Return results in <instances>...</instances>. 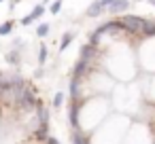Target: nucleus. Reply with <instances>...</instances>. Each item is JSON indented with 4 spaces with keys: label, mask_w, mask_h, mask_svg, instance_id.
<instances>
[{
    "label": "nucleus",
    "mask_w": 155,
    "mask_h": 144,
    "mask_svg": "<svg viewBox=\"0 0 155 144\" xmlns=\"http://www.w3.org/2000/svg\"><path fill=\"white\" fill-rule=\"evenodd\" d=\"M49 11H51L53 15H58V13L62 11V0H55V2H51V7H49Z\"/></svg>",
    "instance_id": "18"
},
{
    "label": "nucleus",
    "mask_w": 155,
    "mask_h": 144,
    "mask_svg": "<svg viewBox=\"0 0 155 144\" xmlns=\"http://www.w3.org/2000/svg\"><path fill=\"white\" fill-rule=\"evenodd\" d=\"M19 57H21V53H19V51H15V49H13V51H9V53L5 55V59H7L9 64H13V66H17V64H19Z\"/></svg>",
    "instance_id": "11"
},
{
    "label": "nucleus",
    "mask_w": 155,
    "mask_h": 144,
    "mask_svg": "<svg viewBox=\"0 0 155 144\" xmlns=\"http://www.w3.org/2000/svg\"><path fill=\"white\" fill-rule=\"evenodd\" d=\"M62 104H64V93H62V91H58V93L53 95V106H55V108H60Z\"/></svg>",
    "instance_id": "17"
},
{
    "label": "nucleus",
    "mask_w": 155,
    "mask_h": 144,
    "mask_svg": "<svg viewBox=\"0 0 155 144\" xmlns=\"http://www.w3.org/2000/svg\"><path fill=\"white\" fill-rule=\"evenodd\" d=\"M127 9H130V0H113V2L106 7V11L113 13V15H121V13H125Z\"/></svg>",
    "instance_id": "2"
},
{
    "label": "nucleus",
    "mask_w": 155,
    "mask_h": 144,
    "mask_svg": "<svg viewBox=\"0 0 155 144\" xmlns=\"http://www.w3.org/2000/svg\"><path fill=\"white\" fill-rule=\"evenodd\" d=\"M49 30H51L49 24H38V28H36V36H38V38H45V36L49 34Z\"/></svg>",
    "instance_id": "14"
},
{
    "label": "nucleus",
    "mask_w": 155,
    "mask_h": 144,
    "mask_svg": "<svg viewBox=\"0 0 155 144\" xmlns=\"http://www.w3.org/2000/svg\"><path fill=\"white\" fill-rule=\"evenodd\" d=\"M140 2H142V0H140Z\"/></svg>",
    "instance_id": "23"
},
{
    "label": "nucleus",
    "mask_w": 155,
    "mask_h": 144,
    "mask_svg": "<svg viewBox=\"0 0 155 144\" xmlns=\"http://www.w3.org/2000/svg\"><path fill=\"white\" fill-rule=\"evenodd\" d=\"M87 70H89V62L79 59V62L74 64V68H72V78H81L83 74H87Z\"/></svg>",
    "instance_id": "6"
},
{
    "label": "nucleus",
    "mask_w": 155,
    "mask_h": 144,
    "mask_svg": "<svg viewBox=\"0 0 155 144\" xmlns=\"http://www.w3.org/2000/svg\"><path fill=\"white\" fill-rule=\"evenodd\" d=\"M96 53H98V49H96V47H91V45H83V49H81V59L89 62V59H94V57H96Z\"/></svg>",
    "instance_id": "8"
},
{
    "label": "nucleus",
    "mask_w": 155,
    "mask_h": 144,
    "mask_svg": "<svg viewBox=\"0 0 155 144\" xmlns=\"http://www.w3.org/2000/svg\"><path fill=\"white\" fill-rule=\"evenodd\" d=\"M70 142H72V144H89V138H85L79 129H74V133H72Z\"/></svg>",
    "instance_id": "10"
},
{
    "label": "nucleus",
    "mask_w": 155,
    "mask_h": 144,
    "mask_svg": "<svg viewBox=\"0 0 155 144\" xmlns=\"http://www.w3.org/2000/svg\"><path fill=\"white\" fill-rule=\"evenodd\" d=\"M119 24L123 28L125 34H138L140 32V26H142V17H136V15H121L119 17Z\"/></svg>",
    "instance_id": "1"
},
{
    "label": "nucleus",
    "mask_w": 155,
    "mask_h": 144,
    "mask_svg": "<svg viewBox=\"0 0 155 144\" xmlns=\"http://www.w3.org/2000/svg\"><path fill=\"white\" fill-rule=\"evenodd\" d=\"M43 74H45V68H38V70H36V72H34V76H36V78H41V76H43Z\"/></svg>",
    "instance_id": "21"
},
{
    "label": "nucleus",
    "mask_w": 155,
    "mask_h": 144,
    "mask_svg": "<svg viewBox=\"0 0 155 144\" xmlns=\"http://www.w3.org/2000/svg\"><path fill=\"white\" fill-rule=\"evenodd\" d=\"M149 5H153V7H155V0H149Z\"/></svg>",
    "instance_id": "22"
},
{
    "label": "nucleus",
    "mask_w": 155,
    "mask_h": 144,
    "mask_svg": "<svg viewBox=\"0 0 155 144\" xmlns=\"http://www.w3.org/2000/svg\"><path fill=\"white\" fill-rule=\"evenodd\" d=\"M72 40H74V34H72V32H66V34L62 36V43H60V51H66Z\"/></svg>",
    "instance_id": "9"
},
{
    "label": "nucleus",
    "mask_w": 155,
    "mask_h": 144,
    "mask_svg": "<svg viewBox=\"0 0 155 144\" xmlns=\"http://www.w3.org/2000/svg\"><path fill=\"white\" fill-rule=\"evenodd\" d=\"M11 30H13V21H5L2 26H0V36H7V34H11Z\"/></svg>",
    "instance_id": "15"
},
{
    "label": "nucleus",
    "mask_w": 155,
    "mask_h": 144,
    "mask_svg": "<svg viewBox=\"0 0 155 144\" xmlns=\"http://www.w3.org/2000/svg\"><path fill=\"white\" fill-rule=\"evenodd\" d=\"M79 89H81V87H79V78H72L70 85H68V91H70V98H72V100L79 98Z\"/></svg>",
    "instance_id": "12"
},
{
    "label": "nucleus",
    "mask_w": 155,
    "mask_h": 144,
    "mask_svg": "<svg viewBox=\"0 0 155 144\" xmlns=\"http://www.w3.org/2000/svg\"><path fill=\"white\" fill-rule=\"evenodd\" d=\"M47 62V45H41L38 47V64H45Z\"/></svg>",
    "instance_id": "16"
},
{
    "label": "nucleus",
    "mask_w": 155,
    "mask_h": 144,
    "mask_svg": "<svg viewBox=\"0 0 155 144\" xmlns=\"http://www.w3.org/2000/svg\"><path fill=\"white\" fill-rule=\"evenodd\" d=\"M79 108H81V104H79L77 100L70 102V108H68V121H70L72 129H79Z\"/></svg>",
    "instance_id": "4"
},
{
    "label": "nucleus",
    "mask_w": 155,
    "mask_h": 144,
    "mask_svg": "<svg viewBox=\"0 0 155 144\" xmlns=\"http://www.w3.org/2000/svg\"><path fill=\"white\" fill-rule=\"evenodd\" d=\"M47 144H60V140H58V138H51V136H47Z\"/></svg>",
    "instance_id": "19"
},
{
    "label": "nucleus",
    "mask_w": 155,
    "mask_h": 144,
    "mask_svg": "<svg viewBox=\"0 0 155 144\" xmlns=\"http://www.w3.org/2000/svg\"><path fill=\"white\" fill-rule=\"evenodd\" d=\"M98 2H100V5H102V9H104V11H106V7H108V5H110V2H113V0H98Z\"/></svg>",
    "instance_id": "20"
},
{
    "label": "nucleus",
    "mask_w": 155,
    "mask_h": 144,
    "mask_svg": "<svg viewBox=\"0 0 155 144\" xmlns=\"http://www.w3.org/2000/svg\"><path fill=\"white\" fill-rule=\"evenodd\" d=\"M102 13H104V9H102V5L98 2V0H96V2H91V5L87 7V11H85V15L91 17V19H94V17H100Z\"/></svg>",
    "instance_id": "7"
},
{
    "label": "nucleus",
    "mask_w": 155,
    "mask_h": 144,
    "mask_svg": "<svg viewBox=\"0 0 155 144\" xmlns=\"http://www.w3.org/2000/svg\"><path fill=\"white\" fill-rule=\"evenodd\" d=\"M47 123H38V129H36V138L41 140V142H45L47 140Z\"/></svg>",
    "instance_id": "13"
},
{
    "label": "nucleus",
    "mask_w": 155,
    "mask_h": 144,
    "mask_svg": "<svg viewBox=\"0 0 155 144\" xmlns=\"http://www.w3.org/2000/svg\"><path fill=\"white\" fill-rule=\"evenodd\" d=\"M140 36L144 38H155V19H142V26H140Z\"/></svg>",
    "instance_id": "5"
},
{
    "label": "nucleus",
    "mask_w": 155,
    "mask_h": 144,
    "mask_svg": "<svg viewBox=\"0 0 155 144\" xmlns=\"http://www.w3.org/2000/svg\"><path fill=\"white\" fill-rule=\"evenodd\" d=\"M43 13H45V5L41 2V5H36L34 9H32V13H28L24 19H21V26H30L32 21H36V19H41L43 17Z\"/></svg>",
    "instance_id": "3"
}]
</instances>
